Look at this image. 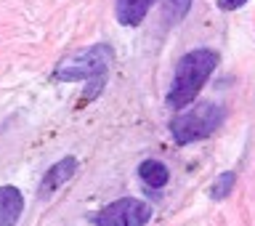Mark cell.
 Wrapping results in <instances>:
<instances>
[{
	"label": "cell",
	"mask_w": 255,
	"mask_h": 226,
	"mask_svg": "<svg viewBox=\"0 0 255 226\" xmlns=\"http://www.w3.org/2000/svg\"><path fill=\"white\" fill-rule=\"evenodd\" d=\"M247 3V0H218V5L223 8V11H237V8H242Z\"/></svg>",
	"instance_id": "11"
},
{
	"label": "cell",
	"mask_w": 255,
	"mask_h": 226,
	"mask_svg": "<svg viewBox=\"0 0 255 226\" xmlns=\"http://www.w3.org/2000/svg\"><path fill=\"white\" fill-rule=\"evenodd\" d=\"M231 189H234V173L226 171V173H221L218 179L213 181L210 195H213L215 200H223V197H229V195H231Z\"/></svg>",
	"instance_id": "10"
},
{
	"label": "cell",
	"mask_w": 255,
	"mask_h": 226,
	"mask_svg": "<svg viewBox=\"0 0 255 226\" xmlns=\"http://www.w3.org/2000/svg\"><path fill=\"white\" fill-rule=\"evenodd\" d=\"M115 61V51L104 43H96L91 48H83V51L69 53L67 59H61L53 69V77L61 80V83H77V80H91V93L88 99H93L96 93L101 91L104 80H107V72Z\"/></svg>",
	"instance_id": "2"
},
{
	"label": "cell",
	"mask_w": 255,
	"mask_h": 226,
	"mask_svg": "<svg viewBox=\"0 0 255 226\" xmlns=\"http://www.w3.org/2000/svg\"><path fill=\"white\" fill-rule=\"evenodd\" d=\"M75 173H77V160H75V157H64V160H59V163H56L51 171L43 176V181H40V197L53 195V192L59 189L61 184H67Z\"/></svg>",
	"instance_id": "5"
},
{
	"label": "cell",
	"mask_w": 255,
	"mask_h": 226,
	"mask_svg": "<svg viewBox=\"0 0 255 226\" xmlns=\"http://www.w3.org/2000/svg\"><path fill=\"white\" fill-rule=\"evenodd\" d=\"M226 112H223L218 104L213 101H199L194 104L189 112H181L178 117L170 123V136L175 144H194V141H202L207 139L213 131H218Z\"/></svg>",
	"instance_id": "3"
},
{
	"label": "cell",
	"mask_w": 255,
	"mask_h": 226,
	"mask_svg": "<svg viewBox=\"0 0 255 226\" xmlns=\"http://www.w3.org/2000/svg\"><path fill=\"white\" fill-rule=\"evenodd\" d=\"M151 219V208L135 197H123L93 213L96 226H146Z\"/></svg>",
	"instance_id": "4"
},
{
	"label": "cell",
	"mask_w": 255,
	"mask_h": 226,
	"mask_svg": "<svg viewBox=\"0 0 255 226\" xmlns=\"http://www.w3.org/2000/svg\"><path fill=\"white\" fill-rule=\"evenodd\" d=\"M218 67V53L210 48H194V51L183 53L178 64H175L173 85L167 93V107L170 109H183L197 99V93L202 91L207 77L213 75V69Z\"/></svg>",
	"instance_id": "1"
},
{
	"label": "cell",
	"mask_w": 255,
	"mask_h": 226,
	"mask_svg": "<svg viewBox=\"0 0 255 226\" xmlns=\"http://www.w3.org/2000/svg\"><path fill=\"white\" fill-rule=\"evenodd\" d=\"M154 0H115V13L117 21L125 27H138L143 21V16L149 13V8Z\"/></svg>",
	"instance_id": "7"
},
{
	"label": "cell",
	"mask_w": 255,
	"mask_h": 226,
	"mask_svg": "<svg viewBox=\"0 0 255 226\" xmlns=\"http://www.w3.org/2000/svg\"><path fill=\"white\" fill-rule=\"evenodd\" d=\"M138 176L151 189H162L165 184L170 181V171H167V165L159 163V160H143L138 165Z\"/></svg>",
	"instance_id": "8"
},
{
	"label": "cell",
	"mask_w": 255,
	"mask_h": 226,
	"mask_svg": "<svg viewBox=\"0 0 255 226\" xmlns=\"http://www.w3.org/2000/svg\"><path fill=\"white\" fill-rule=\"evenodd\" d=\"M191 3L194 0H165V8H162V16H165V24L173 27L186 19V13L191 11Z\"/></svg>",
	"instance_id": "9"
},
{
	"label": "cell",
	"mask_w": 255,
	"mask_h": 226,
	"mask_svg": "<svg viewBox=\"0 0 255 226\" xmlns=\"http://www.w3.org/2000/svg\"><path fill=\"white\" fill-rule=\"evenodd\" d=\"M24 211V197L16 187H0V226H13Z\"/></svg>",
	"instance_id": "6"
}]
</instances>
